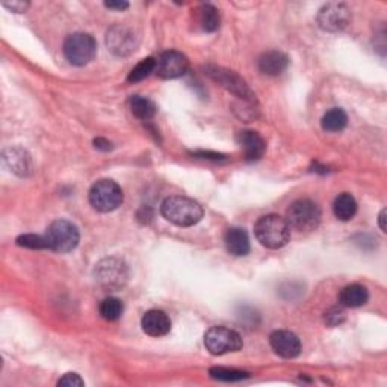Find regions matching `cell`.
Returning <instances> with one entry per match:
<instances>
[{
  "instance_id": "cell-1",
  "label": "cell",
  "mask_w": 387,
  "mask_h": 387,
  "mask_svg": "<svg viewBox=\"0 0 387 387\" xmlns=\"http://www.w3.org/2000/svg\"><path fill=\"white\" fill-rule=\"evenodd\" d=\"M160 212L167 221L176 224L179 227L196 226L203 218V208L198 203L182 196L165 198L160 206Z\"/></svg>"
},
{
  "instance_id": "cell-2",
  "label": "cell",
  "mask_w": 387,
  "mask_h": 387,
  "mask_svg": "<svg viewBox=\"0 0 387 387\" xmlns=\"http://www.w3.org/2000/svg\"><path fill=\"white\" fill-rule=\"evenodd\" d=\"M254 235L263 247L269 250H279L288 246L291 241V227L286 218L279 215H265L254 224Z\"/></svg>"
},
{
  "instance_id": "cell-3",
  "label": "cell",
  "mask_w": 387,
  "mask_h": 387,
  "mask_svg": "<svg viewBox=\"0 0 387 387\" xmlns=\"http://www.w3.org/2000/svg\"><path fill=\"white\" fill-rule=\"evenodd\" d=\"M96 281L106 291H120L129 281V267L118 258L101 259L94 269Z\"/></svg>"
},
{
  "instance_id": "cell-4",
  "label": "cell",
  "mask_w": 387,
  "mask_h": 387,
  "mask_svg": "<svg viewBox=\"0 0 387 387\" xmlns=\"http://www.w3.org/2000/svg\"><path fill=\"white\" fill-rule=\"evenodd\" d=\"M321 209L317 203L309 198L293 201L286 212L289 227L298 231H312L318 229L321 222Z\"/></svg>"
},
{
  "instance_id": "cell-5",
  "label": "cell",
  "mask_w": 387,
  "mask_h": 387,
  "mask_svg": "<svg viewBox=\"0 0 387 387\" xmlns=\"http://www.w3.org/2000/svg\"><path fill=\"white\" fill-rule=\"evenodd\" d=\"M125 200L123 189L120 188L118 183L109 179H103L96 182L89 189V203L94 210L108 213L115 210L121 206Z\"/></svg>"
},
{
  "instance_id": "cell-6",
  "label": "cell",
  "mask_w": 387,
  "mask_h": 387,
  "mask_svg": "<svg viewBox=\"0 0 387 387\" xmlns=\"http://www.w3.org/2000/svg\"><path fill=\"white\" fill-rule=\"evenodd\" d=\"M49 250L56 253H70L79 246V230L67 220H55L46 231Z\"/></svg>"
},
{
  "instance_id": "cell-7",
  "label": "cell",
  "mask_w": 387,
  "mask_h": 387,
  "mask_svg": "<svg viewBox=\"0 0 387 387\" xmlns=\"http://www.w3.org/2000/svg\"><path fill=\"white\" fill-rule=\"evenodd\" d=\"M63 50L70 64L82 67L94 59L97 53V43L93 35L77 32L67 37Z\"/></svg>"
},
{
  "instance_id": "cell-8",
  "label": "cell",
  "mask_w": 387,
  "mask_h": 387,
  "mask_svg": "<svg viewBox=\"0 0 387 387\" xmlns=\"http://www.w3.org/2000/svg\"><path fill=\"white\" fill-rule=\"evenodd\" d=\"M206 350L212 355H224L242 350L243 342L241 334L227 327H212L205 334Z\"/></svg>"
},
{
  "instance_id": "cell-9",
  "label": "cell",
  "mask_w": 387,
  "mask_h": 387,
  "mask_svg": "<svg viewBox=\"0 0 387 387\" xmlns=\"http://www.w3.org/2000/svg\"><path fill=\"white\" fill-rule=\"evenodd\" d=\"M206 71H208V75L213 80H215V82L221 84L224 88L229 89L230 93L236 94L238 97L247 100V101H254V100H256V99H254L253 91L246 84V80H243L242 77H239L235 73V71H230V70L221 68V67H215V65L208 67Z\"/></svg>"
},
{
  "instance_id": "cell-10",
  "label": "cell",
  "mask_w": 387,
  "mask_h": 387,
  "mask_svg": "<svg viewBox=\"0 0 387 387\" xmlns=\"http://www.w3.org/2000/svg\"><path fill=\"white\" fill-rule=\"evenodd\" d=\"M106 46L114 55L127 56L135 52L138 39L132 29L123 25H114L106 34Z\"/></svg>"
},
{
  "instance_id": "cell-11",
  "label": "cell",
  "mask_w": 387,
  "mask_h": 387,
  "mask_svg": "<svg viewBox=\"0 0 387 387\" xmlns=\"http://www.w3.org/2000/svg\"><path fill=\"white\" fill-rule=\"evenodd\" d=\"M351 11L343 4H327L318 14V25L327 32H339L348 26Z\"/></svg>"
},
{
  "instance_id": "cell-12",
  "label": "cell",
  "mask_w": 387,
  "mask_h": 387,
  "mask_svg": "<svg viewBox=\"0 0 387 387\" xmlns=\"http://www.w3.org/2000/svg\"><path fill=\"white\" fill-rule=\"evenodd\" d=\"M188 58L177 50H167L156 59L155 73L162 79H177L188 71Z\"/></svg>"
},
{
  "instance_id": "cell-13",
  "label": "cell",
  "mask_w": 387,
  "mask_h": 387,
  "mask_svg": "<svg viewBox=\"0 0 387 387\" xmlns=\"http://www.w3.org/2000/svg\"><path fill=\"white\" fill-rule=\"evenodd\" d=\"M271 348L283 359H295L301 354V342L297 334L288 330H277L269 336Z\"/></svg>"
},
{
  "instance_id": "cell-14",
  "label": "cell",
  "mask_w": 387,
  "mask_h": 387,
  "mask_svg": "<svg viewBox=\"0 0 387 387\" xmlns=\"http://www.w3.org/2000/svg\"><path fill=\"white\" fill-rule=\"evenodd\" d=\"M142 331L151 336V338H160L171 330V321L168 315L162 310H148L141 319Z\"/></svg>"
},
{
  "instance_id": "cell-15",
  "label": "cell",
  "mask_w": 387,
  "mask_h": 387,
  "mask_svg": "<svg viewBox=\"0 0 387 387\" xmlns=\"http://www.w3.org/2000/svg\"><path fill=\"white\" fill-rule=\"evenodd\" d=\"M238 144L243 150L247 160H258L263 156L267 144L265 139L254 130H242L238 134Z\"/></svg>"
},
{
  "instance_id": "cell-16",
  "label": "cell",
  "mask_w": 387,
  "mask_h": 387,
  "mask_svg": "<svg viewBox=\"0 0 387 387\" xmlns=\"http://www.w3.org/2000/svg\"><path fill=\"white\" fill-rule=\"evenodd\" d=\"M288 65L289 58L283 52H280V50H269V52H265L258 61L259 70L267 76H280L286 71Z\"/></svg>"
},
{
  "instance_id": "cell-17",
  "label": "cell",
  "mask_w": 387,
  "mask_h": 387,
  "mask_svg": "<svg viewBox=\"0 0 387 387\" xmlns=\"http://www.w3.org/2000/svg\"><path fill=\"white\" fill-rule=\"evenodd\" d=\"M224 242H226V248L230 254L236 258L247 256L250 253V238L248 233L241 229V227H230L226 231V238H224Z\"/></svg>"
},
{
  "instance_id": "cell-18",
  "label": "cell",
  "mask_w": 387,
  "mask_h": 387,
  "mask_svg": "<svg viewBox=\"0 0 387 387\" xmlns=\"http://www.w3.org/2000/svg\"><path fill=\"white\" fill-rule=\"evenodd\" d=\"M369 300V292L362 284H348L345 286L341 293H339V303L343 305V307H350V309H357L364 305Z\"/></svg>"
},
{
  "instance_id": "cell-19",
  "label": "cell",
  "mask_w": 387,
  "mask_h": 387,
  "mask_svg": "<svg viewBox=\"0 0 387 387\" xmlns=\"http://www.w3.org/2000/svg\"><path fill=\"white\" fill-rule=\"evenodd\" d=\"M4 160L5 164L14 171L18 176H27L32 168L30 164V158L27 153L22 148H9L4 153Z\"/></svg>"
},
{
  "instance_id": "cell-20",
  "label": "cell",
  "mask_w": 387,
  "mask_h": 387,
  "mask_svg": "<svg viewBox=\"0 0 387 387\" xmlns=\"http://www.w3.org/2000/svg\"><path fill=\"white\" fill-rule=\"evenodd\" d=\"M333 212L338 220L350 221L357 213V201L348 192L339 194L333 203Z\"/></svg>"
},
{
  "instance_id": "cell-21",
  "label": "cell",
  "mask_w": 387,
  "mask_h": 387,
  "mask_svg": "<svg viewBox=\"0 0 387 387\" xmlns=\"http://www.w3.org/2000/svg\"><path fill=\"white\" fill-rule=\"evenodd\" d=\"M321 125L325 132L338 134V132H342L346 127V125H348V115L345 114L343 109L333 108L325 112L321 120Z\"/></svg>"
},
{
  "instance_id": "cell-22",
  "label": "cell",
  "mask_w": 387,
  "mask_h": 387,
  "mask_svg": "<svg viewBox=\"0 0 387 387\" xmlns=\"http://www.w3.org/2000/svg\"><path fill=\"white\" fill-rule=\"evenodd\" d=\"M198 25L200 27L205 30V32H215V30L220 27L221 18L218 9L213 5H201L198 8Z\"/></svg>"
},
{
  "instance_id": "cell-23",
  "label": "cell",
  "mask_w": 387,
  "mask_h": 387,
  "mask_svg": "<svg viewBox=\"0 0 387 387\" xmlns=\"http://www.w3.org/2000/svg\"><path fill=\"white\" fill-rule=\"evenodd\" d=\"M130 110L137 118L148 121L156 115V105L147 97L134 96L130 99Z\"/></svg>"
},
{
  "instance_id": "cell-24",
  "label": "cell",
  "mask_w": 387,
  "mask_h": 387,
  "mask_svg": "<svg viewBox=\"0 0 387 387\" xmlns=\"http://www.w3.org/2000/svg\"><path fill=\"white\" fill-rule=\"evenodd\" d=\"M125 312V304L121 300L115 297H108L99 305L100 317L106 321H117L121 318V315Z\"/></svg>"
},
{
  "instance_id": "cell-25",
  "label": "cell",
  "mask_w": 387,
  "mask_h": 387,
  "mask_svg": "<svg viewBox=\"0 0 387 387\" xmlns=\"http://www.w3.org/2000/svg\"><path fill=\"white\" fill-rule=\"evenodd\" d=\"M155 70H156V59L155 58L141 59L139 63L134 68H132L127 80H129L130 84L141 82V80H144L151 73H155Z\"/></svg>"
},
{
  "instance_id": "cell-26",
  "label": "cell",
  "mask_w": 387,
  "mask_h": 387,
  "mask_svg": "<svg viewBox=\"0 0 387 387\" xmlns=\"http://www.w3.org/2000/svg\"><path fill=\"white\" fill-rule=\"evenodd\" d=\"M210 376L213 380H220V381H241L246 380L250 376L248 372L246 371H239V369H229V368H212L209 371Z\"/></svg>"
},
{
  "instance_id": "cell-27",
  "label": "cell",
  "mask_w": 387,
  "mask_h": 387,
  "mask_svg": "<svg viewBox=\"0 0 387 387\" xmlns=\"http://www.w3.org/2000/svg\"><path fill=\"white\" fill-rule=\"evenodd\" d=\"M17 246L30 248V250H49V243L46 236L39 235H22L17 238Z\"/></svg>"
},
{
  "instance_id": "cell-28",
  "label": "cell",
  "mask_w": 387,
  "mask_h": 387,
  "mask_svg": "<svg viewBox=\"0 0 387 387\" xmlns=\"http://www.w3.org/2000/svg\"><path fill=\"white\" fill-rule=\"evenodd\" d=\"M345 321V312L342 309H330L327 313H325V324L330 325V327H338Z\"/></svg>"
},
{
  "instance_id": "cell-29",
  "label": "cell",
  "mask_w": 387,
  "mask_h": 387,
  "mask_svg": "<svg viewBox=\"0 0 387 387\" xmlns=\"http://www.w3.org/2000/svg\"><path fill=\"white\" fill-rule=\"evenodd\" d=\"M58 386H67V387H76V386H85V381L80 379L77 374H65L63 379L58 381Z\"/></svg>"
},
{
  "instance_id": "cell-30",
  "label": "cell",
  "mask_w": 387,
  "mask_h": 387,
  "mask_svg": "<svg viewBox=\"0 0 387 387\" xmlns=\"http://www.w3.org/2000/svg\"><path fill=\"white\" fill-rule=\"evenodd\" d=\"M4 6L11 9L13 13L20 14V13H25V11H26L27 6H29V4H27V2H13V4H4Z\"/></svg>"
},
{
  "instance_id": "cell-31",
  "label": "cell",
  "mask_w": 387,
  "mask_h": 387,
  "mask_svg": "<svg viewBox=\"0 0 387 387\" xmlns=\"http://www.w3.org/2000/svg\"><path fill=\"white\" fill-rule=\"evenodd\" d=\"M94 147L99 148V150L108 151V150L112 148V144H110L109 141H106V139H103V138H97V139H94Z\"/></svg>"
},
{
  "instance_id": "cell-32",
  "label": "cell",
  "mask_w": 387,
  "mask_h": 387,
  "mask_svg": "<svg viewBox=\"0 0 387 387\" xmlns=\"http://www.w3.org/2000/svg\"><path fill=\"white\" fill-rule=\"evenodd\" d=\"M105 6L109 9H118V11H123V9L129 8V4L127 2H106Z\"/></svg>"
},
{
  "instance_id": "cell-33",
  "label": "cell",
  "mask_w": 387,
  "mask_h": 387,
  "mask_svg": "<svg viewBox=\"0 0 387 387\" xmlns=\"http://www.w3.org/2000/svg\"><path fill=\"white\" fill-rule=\"evenodd\" d=\"M386 213H387V210L383 209L380 212V215H379V226H380L381 231H387V227H386Z\"/></svg>"
}]
</instances>
